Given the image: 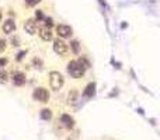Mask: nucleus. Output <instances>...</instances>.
I'll list each match as a JSON object with an SVG mask.
<instances>
[{
  "instance_id": "a211bd4d",
  "label": "nucleus",
  "mask_w": 160,
  "mask_h": 140,
  "mask_svg": "<svg viewBox=\"0 0 160 140\" xmlns=\"http://www.w3.org/2000/svg\"><path fill=\"white\" fill-rule=\"evenodd\" d=\"M44 21H45L46 28H51V27L53 25V20L51 18V17H45V18H44Z\"/></svg>"
},
{
  "instance_id": "dca6fc26",
  "label": "nucleus",
  "mask_w": 160,
  "mask_h": 140,
  "mask_svg": "<svg viewBox=\"0 0 160 140\" xmlns=\"http://www.w3.org/2000/svg\"><path fill=\"white\" fill-rule=\"evenodd\" d=\"M79 62H80V63H82L83 66L86 67V70L90 67V62H89V59H87V58H84V56H82V58L79 59Z\"/></svg>"
},
{
  "instance_id": "423d86ee",
  "label": "nucleus",
  "mask_w": 160,
  "mask_h": 140,
  "mask_svg": "<svg viewBox=\"0 0 160 140\" xmlns=\"http://www.w3.org/2000/svg\"><path fill=\"white\" fill-rule=\"evenodd\" d=\"M56 32H58V35H59V38H69V36H72V34H73V30H72V27H69V25L59 24L56 27Z\"/></svg>"
},
{
  "instance_id": "f257e3e1",
  "label": "nucleus",
  "mask_w": 160,
  "mask_h": 140,
  "mask_svg": "<svg viewBox=\"0 0 160 140\" xmlns=\"http://www.w3.org/2000/svg\"><path fill=\"white\" fill-rule=\"evenodd\" d=\"M67 72H69L70 76H73L74 79H79L82 77L84 73H86V67L83 66L79 60H72L67 63Z\"/></svg>"
},
{
  "instance_id": "20e7f679",
  "label": "nucleus",
  "mask_w": 160,
  "mask_h": 140,
  "mask_svg": "<svg viewBox=\"0 0 160 140\" xmlns=\"http://www.w3.org/2000/svg\"><path fill=\"white\" fill-rule=\"evenodd\" d=\"M53 51H55V53H58V55H66L67 51H69V46H67V44H66L63 39L58 38V39L53 41Z\"/></svg>"
},
{
  "instance_id": "412c9836",
  "label": "nucleus",
  "mask_w": 160,
  "mask_h": 140,
  "mask_svg": "<svg viewBox=\"0 0 160 140\" xmlns=\"http://www.w3.org/2000/svg\"><path fill=\"white\" fill-rule=\"evenodd\" d=\"M25 53H27V51H21V52L18 53V55H17V60L20 62V60L23 59V58H24V55H25Z\"/></svg>"
},
{
  "instance_id": "393cba45",
  "label": "nucleus",
  "mask_w": 160,
  "mask_h": 140,
  "mask_svg": "<svg viewBox=\"0 0 160 140\" xmlns=\"http://www.w3.org/2000/svg\"><path fill=\"white\" fill-rule=\"evenodd\" d=\"M0 21H2V10H0Z\"/></svg>"
},
{
  "instance_id": "5701e85b",
  "label": "nucleus",
  "mask_w": 160,
  "mask_h": 140,
  "mask_svg": "<svg viewBox=\"0 0 160 140\" xmlns=\"http://www.w3.org/2000/svg\"><path fill=\"white\" fill-rule=\"evenodd\" d=\"M11 44L14 45V46H18V38H13V39H11Z\"/></svg>"
},
{
  "instance_id": "0eeeda50",
  "label": "nucleus",
  "mask_w": 160,
  "mask_h": 140,
  "mask_svg": "<svg viewBox=\"0 0 160 140\" xmlns=\"http://www.w3.org/2000/svg\"><path fill=\"white\" fill-rule=\"evenodd\" d=\"M25 74L24 73H21V72H16V73H13V76H11V81L14 86H17V87H20V86H23V84L25 83Z\"/></svg>"
},
{
  "instance_id": "6e6552de",
  "label": "nucleus",
  "mask_w": 160,
  "mask_h": 140,
  "mask_svg": "<svg viewBox=\"0 0 160 140\" xmlns=\"http://www.w3.org/2000/svg\"><path fill=\"white\" fill-rule=\"evenodd\" d=\"M61 122L63 123V126L67 129H72L74 126V119L67 114H62L61 115Z\"/></svg>"
},
{
  "instance_id": "aec40b11",
  "label": "nucleus",
  "mask_w": 160,
  "mask_h": 140,
  "mask_svg": "<svg viewBox=\"0 0 160 140\" xmlns=\"http://www.w3.org/2000/svg\"><path fill=\"white\" fill-rule=\"evenodd\" d=\"M28 6H37L38 3H41V0H25Z\"/></svg>"
},
{
  "instance_id": "6ab92c4d",
  "label": "nucleus",
  "mask_w": 160,
  "mask_h": 140,
  "mask_svg": "<svg viewBox=\"0 0 160 140\" xmlns=\"http://www.w3.org/2000/svg\"><path fill=\"white\" fill-rule=\"evenodd\" d=\"M6 45H7V42H6L3 38H0V53L6 51Z\"/></svg>"
},
{
  "instance_id": "f3484780",
  "label": "nucleus",
  "mask_w": 160,
  "mask_h": 140,
  "mask_svg": "<svg viewBox=\"0 0 160 140\" xmlns=\"http://www.w3.org/2000/svg\"><path fill=\"white\" fill-rule=\"evenodd\" d=\"M45 17H44V13H42V10H37L35 11V21L38 20H44Z\"/></svg>"
},
{
  "instance_id": "9b49d317",
  "label": "nucleus",
  "mask_w": 160,
  "mask_h": 140,
  "mask_svg": "<svg viewBox=\"0 0 160 140\" xmlns=\"http://www.w3.org/2000/svg\"><path fill=\"white\" fill-rule=\"evenodd\" d=\"M16 28H17V25L13 20H7V21H4L3 23V31L6 32V34H11V32H14L16 31Z\"/></svg>"
},
{
  "instance_id": "9d476101",
  "label": "nucleus",
  "mask_w": 160,
  "mask_h": 140,
  "mask_svg": "<svg viewBox=\"0 0 160 140\" xmlns=\"http://www.w3.org/2000/svg\"><path fill=\"white\" fill-rule=\"evenodd\" d=\"M96 94V83H89L84 88V91H83V97H86V98H93Z\"/></svg>"
},
{
  "instance_id": "1a4fd4ad",
  "label": "nucleus",
  "mask_w": 160,
  "mask_h": 140,
  "mask_svg": "<svg viewBox=\"0 0 160 140\" xmlns=\"http://www.w3.org/2000/svg\"><path fill=\"white\" fill-rule=\"evenodd\" d=\"M39 38H41L42 41H52L53 39V34H52V31H51L49 28H46V27H44V28H41L39 30Z\"/></svg>"
},
{
  "instance_id": "4be33fe9",
  "label": "nucleus",
  "mask_w": 160,
  "mask_h": 140,
  "mask_svg": "<svg viewBox=\"0 0 160 140\" xmlns=\"http://www.w3.org/2000/svg\"><path fill=\"white\" fill-rule=\"evenodd\" d=\"M6 64H7V59L6 58H0V67H3Z\"/></svg>"
},
{
  "instance_id": "b1692460",
  "label": "nucleus",
  "mask_w": 160,
  "mask_h": 140,
  "mask_svg": "<svg viewBox=\"0 0 160 140\" xmlns=\"http://www.w3.org/2000/svg\"><path fill=\"white\" fill-rule=\"evenodd\" d=\"M100 3H101V4H105V2H104V0H100Z\"/></svg>"
},
{
  "instance_id": "f03ea898",
  "label": "nucleus",
  "mask_w": 160,
  "mask_h": 140,
  "mask_svg": "<svg viewBox=\"0 0 160 140\" xmlns=\"http://www.w3.org/2000/svg\"><path fill=\"white\" fill-rule=\"evenodd\" d=\"M49 83H51V87H52V90H61L62 87H63V84H65V79H63V76H62L59 72H51L49 73Z\"/></svg>"
},
{
  "instance_id": "4468645a",
  "label": "nucleus",
  "mask_w": 160,
  "mask_h": 140,
  "mask_svg": "<svg viewBox=\"0 0 160 140\" xmlns=\"http://www.w3.org/2000/svg\"><path fill=\"white\" fill-rule=\"evenodd\" d=\"M70 48H72L73 53L77 55V53L80 52V44H79V41H72V42H70Z\"/></svg>"
},
{
  "instance_id": "39448f33",
  "label": "nucleus",
  "mask_w": 160,
  "mask_h": 140,
  "mask_svg": "<svg viewBox=\"0 0 160 140\" xmlns=\"http://www.w3.org/2000/svg\"><path fill=\"white\" fill-rule=\"evenodd\" d=\"M24 30H25L27 34H30V35L37 34V31H38V21H35L34 18H28V20L24 23Z\"/></svg>"
},
{
  "instance_id": "2eb2a0df",
  "label": "nucleus",
  "mask_w": 160,
  "mask_h": 140,
  "mask_svg": "<svg viewBox=\"0 0 160 140\" xmlns=\"http://www.w3.org/2000/svg\"><path fill=\"white\" fill-rule=\"evenodd\" d=\"M8 80V74L6 72H3V70H0V83H7Z\"/></svg>"
},
{
  "instance_id": "7ed1b4c3",
  "label": "nucleus",
  "mask_w": 160,
  "mask_h": 140,
  "mask_svg": "<svg viewBox=\"0 0 160 140\" xmlns=\"http://www.w3.org/2000/svg\"><path fill=\"white\" fill-rule=\"evenodd\" d=\"M33 97L39 102H44V104L49 101V92H48V90L45 87H37L34 90Z\"/></svg>"
},
{
  "instance_id": "ddd939ff",
  "label": "nucleus",
  "mask_w": 160,
  "mask_h": 140,
  "mask_svg": "<svg viewBox=\"0 0 160 140\" xmlns=\"http://www.w3.org/2000/svg\"><path fill=\"white\" fill-rule=\"evenodd\" d=\"M39 115H41V118L44 120H49V119H52V111H51L49 108H44L41 111V114H39Z\"/></svg>"
},
{
  "instance_id": "f8f14e48",
  "label": "nucleus",
  "mask_w": 160,
  "mask_h": 140,
  "mask_svg": "<svg viewBox=\"0 0 160 140\" xmlns=\"http://www.w3.org/2000/svg\"><path fill=\"white\" fill-rule=\"evenodd\" d=\"M77 98H79V91L77 90H72V91L69 92V95H67V104H70V105L76 104Z\"/></svg>"
}]
</instances>
